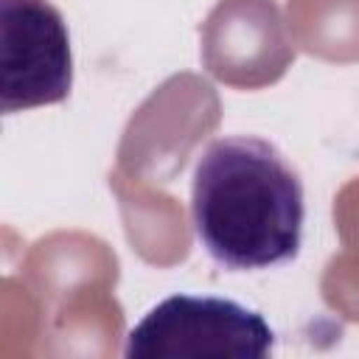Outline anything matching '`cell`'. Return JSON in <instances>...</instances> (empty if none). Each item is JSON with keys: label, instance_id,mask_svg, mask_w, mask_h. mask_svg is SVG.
<instances>
[{"label": "cell", "instance_id": "6da1fadb", "mask_svg": "<svg viewBox=\"0 0 359 359\" xmlns=\"http://www.w3.org/2000/svg\"><path fill=\"white\" fill-rule=\"evenodd\" d=\"M191 222L205 252L230 272L289 264L303 244V180L258 135L216 137L194 168Z\"/></svg>", "mask_w": 359, "mask_h": 359}, {"label": "cell", "instance_id": "7a4b0ae2", "mask_svg": "<svg viewBox=\"0 0 359 359\" xmlns=\"http://www.w3.org/2000/svg\"><path fill=\"white\" fill-rule=\"evenodd\" d=\"M275 331L261 311L219 294H171L126 334V359H266Z\"/></svg>", "mask_w": 359, "mask_h": 359}, {"label": "cell", "instance_id": "3957f363", "mask_svg": "<svg viewBox=\"0 0 359 359\" xmlns=\"http://www.w3.org/2000/svg\"><path fill=\"white\" fill-rule=\"evenodd\" d=\"M73 90L70 31L50 0H0V109L62 104Z\"/></svg>", "mask_w": 359, "mask_h": 359}]
</instances>
